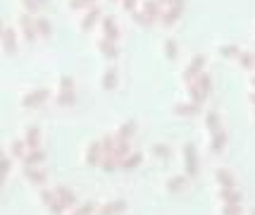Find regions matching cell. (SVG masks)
Returning <instances> with one entry per match:
<instances>
[{"label": "cell", "mask_w": 255, "mask_h": 215, "mask_svg": "<svg viewBox=\"0 0 255 215\" xmlns=\"http://www.w3.org/2000/svg\"><path fill=\"white\" fill-rule=\"evenodd\" d=\"M14 43H17L14 31H12L10 26H5V29H2V48H5V53H12V50H14Z\"/></svg>", "instance_id": "obj_7"}, {"label": "cell", "mask_w": 255, "mask_h": 215, "mask_svg": "<svg viewBox=\"0 0 255 215\" xmlns=\"http://www.w3.org/2000/svg\"><path fill=\"white\" fill-rule=\"evenodd\" d=\"M122 7L127 12H133V7H136V0H122Z\"/></svg>", "instance_id": "obj_17"}, {"label": "cell", "mask_w": 255, "mask_h": 215, "mask_svg": "<svg viewBox=\"0 0 255 215\" xmlns=\"http://www.w3.org/2000/svg\"><path fill=\"white\" fill-rule=\"evenodd\" d=\"M236 60H239V65H241V67H253L255 65V53H239Z\"/></svg>", "instance_id": "obj_11"}, {"label": "cell", "mask_w": 255, "mask_h": 215, "mask_svg": "<svg viewBox=\"0 0 255 215\" xmlns=\"http://www.w3.org/2000/svg\"><path fill=\"white\" fill-rule=\"evenodd\" d=\"M69 98H72V93H62V96H60V103H69Z\"/></svg>", "instance_id": "obj_18"}, {"label": "cell", "mask_w": 255, "mask_h": 215, "mask_svg": "<svg viewBox=\"0 0 255 215\" xmlns=\"http://www.w3.org/2000/svg\"><path fill=\"white\" fill-rule=\"evenodd\" d=\"M203 55H196L193 60H191L189 65H186V69H184V79H196V74L200 72V67H203Z\"/></svg>", "instance_id": "obj_5"}, {"label": "cell", "mask_w": 255, "mask_h": 215, "mask_svg": "<svg viewBox=\"0 0 255 215\" xmlns=\"http://www.w3.org/2000/svg\"><path fill=\"white\" fill-rule=\"evenodd\" d=\"M33 26H36V34L38 36H50V31H53V29H50V22L43 19V17H36V19H33Z\"/></svg>", "instance_id": "obj_8"}, {"label": "cell", "mask_w": 255, "mask_h": 215, "mask_svg": "<svg viewBox=\"0 0 255 215\" xmlns=\"http://www.w3.org/2000/svg\"><path fill=\"white\" fill-rule=\"evenodd\" d=\"M41 2H45V0H41Z\"/></svg>", "instance_id": "obj_20"}, {"label": "cell", "mask_w": 255, "mask_h": 215, "mask_svg": "<svg viewBox=\"0 0 255 215\" xmlns=\"http://www.w3.org/2000/svg\"><path fill=\"white\" fill-rule=\"evenodd\" d=\"M84 5H96V0H69V7L72 10H77V7H84Z\"/></svg>", "instance_id": "obj_14"}, {"label": "cell", "mask_w": 255, "mask_h": 215, "mask_svg": "<svg viewBox=\"0 0 255 215\" xmlns=\"http://www.w3.org/2000/svg\"><path fill=\"white\" fill-rule=\"evenodd\" d=\"M22 5H24V7H26V12H31V14H33V12L38 10V5H41V0H22Z\"/></svg>", "instance_id": "obj_15"}, {"label": "cell", "mask_w": 255, "mask_h": 215, "mask_svg": "<svg viewBox=\"0 0 255 215\" xmlns=\"http://www.w3.org/2000/svg\"><path fill=\"white\" fill-rule=\"evenodd\" d=\"M98 19H103V17H100V7H98V5H91L89 10L84 12V17H81V24H79V26L86 31V29H91V26L98 22Z\"/></svg>", "instance_id": "obj_3"}, {"label": "cell", "mask_w": 255, "mask_h": 215, "mask_svg": "<svg viewBox=\"0 0 255 215\" xmlns=\"http://www.w3.org/2000/svg\"><path fill=\"white\" fill-rule=\"evenodd\" d=\"M98 50H100V53H103L105 57H108V60H115V57L120 55V48H117V43H115L112 38H105V36H100Z\"/></svg>", "instance_id": "obj_2"}, {"label": "cell", "mask_w": 255, "mask_h": 215, "mask_svg": "<svg viewBox=\"0 0 255 215\" xmlns=\"http://www.w3.org/2000/svg\"><path fill=\"white\" fill-rule=\"evenodd\" d=\"M100 34L105 36V38H112V41L120 38V26L115 22V17H103L100 19Z\"/></svg>", "instance_id": "obj_1"}, {"label": "cell", "mask_w": 255, "mask_h": 215, "mask_svg": "<svg viewBox=\"0 0 255 215\" xmlns=\"http://www.w3.org/2000/svg\"><path fill=\"white\" fill-rule=\"evenodd\" d=\"M253 86H255V77H253Z\"/></svg>", "instance_id": "obj_19"}, {"label": "cell", "mask_w": 255, "mask_h": 215, "mask_svg": "<svg viewBox=\"0 0 255 215\" xmlns=\"http://www.w3.org/2000/svg\"><path fill=\"white\" fill-rule=\"evenodd\" d=\"M41 98H45V91H31L24 96V103L26 105H33V103H41Z\"/></svg>", "instance_id": "obj_12"}, {"label": "cell", "mask_w": 255, "mask_h": 215, "mask_svg": "<svg viewBox=\"0 0 255 215\" xmlns=\"http://www.w3.org/2000/svg\"><path fill=\"white\" fill-rule=\"evenodd\" d=\"M181 12H184V7H165L162 14H160V22L165 24V26H172L181 17Z\"/></svg>", "instance_id": "obj_4"}, {"label": "cell", "mask_w": 255, "mask_h": 215, "mask_svg": "<svg viewBox=\"0 0 255 215\" xmlns=\"http://www.w3.org/2000/svg\"><path fill=\"white\" fill-rule=\"evenodd\" d=\"M239 45H234V43H229V45H220V55H224V57H239Z\"/></svg>", "instance_id": "obj_10"}, {"label": "cell", "mask_w": 255, "mask_h": 215, "mask_svg": "<svg viewBox=\"0 0 255 215\" xmlns=\"http://www.w3.org/2000/svg\"><path fill=\"white\" fill-rule=\"evenodd\" d=\"M143 12L150 17V19H160V14H162V2H160V0H145Z\"/></svg>", "instance_id": "obj_6"}, {"label": "cell", "mask_w": 255, "mask_h": 215, "mask_svg": "<svg viewBox=\"0 0 255 215\" xmlns=\"http://www.w3.org/2000/svg\"><path fill=\"white\" fill-rule=\"evenodd\" d=\"M115 84H117V72H115L112 67H108L105 69V74H103V86H105V89H112Z\"/></svg>", "instance_id": "obj_9"}, {"label": "cell", "mask_w": 255, "mask_h": 215, "mask_svg": "<svg viewBox=\"0 0 255 215\" xmlns=\"http://www.w3.org/2000/svg\"><path fill=\"white\" fill-rule=\"evenodd\" d=\"M60 89H72V77H60Z\"/></svg>", "instance_id": "obj_16"}, {"label": "cell", "mask_w": 255, "mask_h": 215, "mask_svg": "<svg viewBox=\"0 0 255 215\" xmlns=\"http://www.w3.org/2000/svg\"><path fill=\"white\" fill-rule=\"evenodd\" d=\"M179 48H177V41H172V38H167L165 41V55L167 57H177Z\"/></svg>", "instance_id": "obj_13"}]
</instances>
